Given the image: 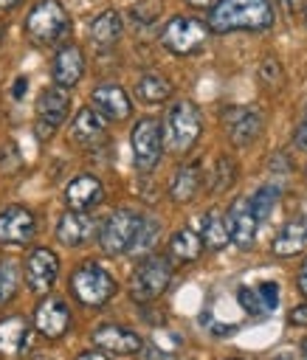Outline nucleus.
I'll use <instances>...</instances> for the list:
<instances>
[{"instance_id":"nucleus-1","label":"nucleus","mask_w":307,"mask_h":360,"mask_svg":"<svg viewBox=\"0 0 307 360\" xmlns=\"http://www.w3.org/2000/svg\"><path fill=\"white\" fill-rule=\"evenodd\" d=\"M273 25V6L268 0H217L208 14V28L228 31H265Z\"/></svg>"},{"instance_id":"nucleus-2","label":"nucleus","mask_w":307,"mask_h":360,"mask_svg":"<svg viewBox=\"0 0 307 360\" xmlns=\"http://www.w3.org/2000/svg\"><path fill=\"white\" fill-rule=\"evenodd\" d=\"M70 25V14L59 0H37L25 17V37L34 45H56Z\"/></svg>"},{"instance_id":"nucleus-3","label":"nucleus","mask_w":307,"mask_h":360,"mask_svg":"<svg viewBox=\"0 0 307 360\" xmlns=\"http://www.w3.org/2000/svg\"><path fill=\"white\" fill-rule=\"evenodd\" d=\"M200 112L192 101H175L163 118V143L175 155L189 152L200 138Z\"/></svg>"},{"instance_id":"nucleus-4","label":"nucleus","mask_w":307,"mask_h":360,"mask_svg":"<svg viewBox=\"0 0 307 360\" xmlns=\"http://www.w3.org/2000/svg\"><path fill=\"white\" fill-rule=\"evenodd\" d=\"M118 284L115 278L96 262H84L73 270L70 276V292L76 301H82L84 307H101L115 295Z\"/></svg>"},{"instance_id":"nucleus-5","label":"nucleus","mask_w":307,"mask_h":360,"mask_svg":"<svg viewBox=\"0 0 307 360\" xmlns=\"http://www.w3.org/2000/svg\"><path fill=\"white\" fill-rule=\"evenodd\" d=\"M144 225V217L130 211V208H118L113 211L101 228H99V248L110 256H121V253H130L132 245H135V236Z\"/></svg>"},{"instance_id":"nucleus-6","label":"nucleus","mask_w":307,"mask_h":360,"mask_svg":"<svg viewBox=\"0 0 307 360\" xmlns=\"http://www.w3.org/2000/svg\"><path fill=\"white\" fill-rule=\"evenodd\" d=\"M172 262L166 256H146L130 276V295L141 304L155 301L161 292H166L169 281H172Z\"/></svg>"},{"instance_id":"nucleus-7","label":"nucleus","mask_w":307,"mask_h":360,"mask_svg":"<svg viewBox=\"0 0 307 360\" xmlns=\"http://www.w3.org/2000/svg\"><path fill=\"white\" fill-rule=\"evenodd\" d=\"M208 25L197 17H186V14H175L163 31H161V45L177 56H189L194 51H200L208 39Z\"/></svg>"},{"instance_id":"nucleus-8","label":"nucleus","mask_w":307,"mask_h":360,"mask_svg":"<svg viewBox=\"0 0 307 360\" xmlns=\"http://www.w3.org/2000/svg\"><path fill=\"white\" fill-rule=\"evenodd\" d=\"M130 146H132V160L138 172H152L161 160L163 152V127L158 118H141L135 121L130 132Z\"/></svg>"},{"instance_id":"nucleus-9","label":"nucleus","mask_w":307,"mask_h":360,"mask_svg":"<svg viewBox=\"0 0 307 360\" xmlns=\"http://www.w3.org/2000/svg\"><path fill=\"white\" fill-rule=\"evenodd\" d=\"M70 112V90L51 84L37 96V138L48 141Z\"/></svg>"},{"instance_id":"nucleus-10","label":"nucleus","mask_w":307,"mask_h":360,"mask_svg":"<svg viewBox=\"0 0 307 360\" xmlns=\"http://www.w3.org/2000/svg\"><path fill=\"white\" fill-rule=\"evenodd\" d=\"M59 278V256L48 248H34L25 256V284L37 295H48Z\"/></svg>"},{"instance_id":"nucleus-11","label":"nucleus","mask_w":307,"mask_h":360,"mask_svg":"<svg viewBox=\"0 0 307 360\" xmlns=\"http://www.w3.org/2000/svg\"><path fill=\"white\" fill-rule=\"evenodd\" d=\"M223 127L234 146H251L262 135V112L256 107H228L223 110Z\"/></svg>"},{"instance_id":"nucleus-12","label":"nucleus","mask_w":307,"mask_h":360,"mask_svg":"<svg viewBox=\"0 0 307 360\" xmlns=\"http://www.w3.org/2000/svg\"><path fill=\"white\" fill-rule=\"evenodd\" d=\"M37 233V219L23 205H6L0 211V245H28Z\"/></svg>"},{"instance_id":"nucleus-13","label":"nucleus","mask_w":307,"mask_h":360,"mask_svg":"<svg viewBox=\"0 0 307 360\" xmlns=\"http://www.w3.org/2000/svg\"><path fill=\"white\" fill-rule=\"evenodd\" d=\"M34 326L45 338H62L70 329V309L56 295H42V301L34 309Z\"/></svg>"},{"instance_id":"nucleus-14","label":"nucleus","mask_w":307,"mask_h":360,"mask_svg":"<svg viewBox=\"0 0 307 360\" xmlns=\"http://www.w3.org/2000/svg\"><path fill=\"white\" fill-rule=\"evenodd\" d=\"M225 225H228V233H231V242L242 250H248L256 239V228H259V219L251 208V200L248 197H239L231 202L228 214H225Z\"/></svg>"},{"instance_id":"nucleus-15","label":"nucleus","mask_w":307,"mask_h":360,"mask_svg":"<svg viewBox=\"0 0 307 360\" xmlns=\"http://www.w3.org/2000/svg\"><path fill=\"white\" fill-rule=\"evenodd\" d=\"M93 343L110 354H138L144 349V338H138V332L118 326V323H104L93 329Z\"/></svg>"},{"instance_id":"nucleus-16","label":"nucleus","mask_w":307,"mask_h":360,"mask_svg":"<svg viewBox=\"0 0 307 360\" xmlns=\"http://www.w3.org/2000/svg\"><path fill=\"white\" fill-rule=\"evenodd\" d=\"M51 76H54V84L59 87H76L79 79L84 76V53L79 45L68 42L62 45L56 53H54V65H51Z\"/></svg>"},{"instance_id":"nucleus-17","label":"nucleus","mask_w":307,"mask_h":360,"mask_svg":"<svg viewBox=\"0 0 307 360\" xmlns=\"http://www.w3.org/2000/svg\"><path fill=\"white\" fill-rule=\"evenodd\" d=\"M104 200L101 180L96 174H76L65 186V205L68 211H90Z\"/></svg>"},{"instance_id":"nucleus-18","label":"nucleus","mask_w":307,"mask_h":360,"mask_svg":"<svg viewBox=\"0 0 307 360\" xmlns=\"http://www.w3.org/2000/svg\"><path fill=\"white\" fill-rule=\"evenodd\" d=\"M31 326L20 315H8L0 321V357L3 360H20L28 352Z\"/></svg>"},{"instance_id":"nucleus-19","label":"nucleus","mask_w":307,"mask_h":360,"mask_svg":"<svg viewBox=\"0 0 307 360\" xmlns=\"http://www.w3.org/2000/svg\"><path fill=\"white\" fill-rule=\"evenodd\" d=\"M90 101H93V107H96L107 121H124V118L132 112V101H130L127 90H124L121 84H113V82L99 84V87L93 90Z\"/></svg>"},{"instance_id":"nucleus-20","label":"nucleus","mask_w":307,"mask_h":360,"mask_svg":"<svg viewBox=\"0 0 307 360\" xmlns=\"http://www.w3.org/2000/svg\"><path fill=\"white\" fill-rule=\"evenodd\" d=\"M93 233H96V222L87 211H65L56 222V239L68 248L84 245Z\"/></svg>"},{"instance_id":"nucleus-21","label":"nucleus","mask_w":307,"mask_h":360,"mask_svg":"<svg viewBox=\"0 0 307 360\" xmlns=\"http://www.w3.org/2000/svg\"><path fill=\"white\" fill-rule=\"evenodd\" d=\"M104 129H107V118L96 107H82L70 121V138L82 146L99 143L104 138Z\"/></svg>"},{"instance_id":"nucleus-22","label":"nucleus","mask_w":307,"mask_h":360,"mask_svg":"<svg viewBox=\"0 0 307 360\" xmlns=\"http://www.w3.org/2000/svg\"><path fill=\"white\" fill-rule=\"evenodd\" d=\"M307 250V214H299L287 219L279 233L273 236V253L276 256H296Z\"/></svg>"},{"instance_id":"nucleus-23","label":"nucleus","mask_w":307,"mask_h":360,"mask_svg":"<svg viewBox=\"0 0 307 360\" xmlns=\"http://www.w3.org/2000/svg\"><path fill=\"white\" fill-rule=\"evenodd\" d=\"M121 31H124V22H121V14H118L115 8H107V11H101L99 17H93V20H90V28H87L90 39H93L99 48H113V45L118 42Z\"/></svg>"},{"instance_id":"nucleus-24","label":"nucleus","mask_w":307,"mask_h":360,"mask_svg":"<svg viewBox=\"0 0 307 360\" xmlns=\"http://www.w3.org/2000/svg\"><path fill=\"white\" fill-rule=\"evenodd\" d=\"M197 188H200V166L197 163H183L175 172L172 183H169V197L175 202H189V200H194Z\"/></svg>"},{"instance_id":"nucleus-25","label":"nucleus","mask_w":307,"mask_h":360,"mask_svg":"<svg viewBox=\"0 0 307 360\" xmlns=\"http://www.w3.org/2000/svg\"><path fill=\"white\" fill-rule=\"evenodd\" d=\"M200 239H203V248H208V250H223V248L231 242L225 217H223L220 211L211 208V211L203 214V222H200Z\"/></svg>"},{"instance_id":"nucleus-26","label":"nucleus","mask_w":307,"mask_h":360,"mask_svg":"<svg viewBox=\"0 0 307 360\" xmlns=\"http://www.w3.org/2000/svg\"><path fill=\"white\" fill-rule=\"evenodd\" d=\"M200 250H203V239L192 228H180L169 239V256L175 262H194L200 256Z\"/></svg>"},{"instance_id":"nucleus-27","label":"nucleus","mask_w":307,"mask_h":360,"mask_svg":"<svg viewBox=\"0 0 307 360\" xmlns=\"http://www.w3.org/2000/svg\"><path fill=\"white\" fill-rule=\"evenodd\" d=\"M135 96L146 104H161L172 96V84H169V79H163L158 73H144L135 82Z\"/></svg>"},{"instance_id":"nucleus-28","label":"nucleus","mask_w":307,"mask_h":360,"mask_svg":"<svg viewBox=\"0 0 307 360\" xmlns=\"http://www.w3.org/2000/svg\"><path fill=\"white\" fill-rule=\"evenodd\" d=\"M251 208H253V214H256V219L259 222H265L268 217H270V211H273V205L279 202V186H273V183H265V186H259L251 197Z\"/></svg>"},{"instance_id":"nucleus-29","label":"nucleus","mask_w":307,"mask_h":360,"mask_svg":"<svg viewBox=\"0 0 307 360\" xmlns=\"http://www.w3.org/2000/svg\"><path fill=\"white\" fill-rule=\"evenodd\" d=\"M237 180V163L228 158V155H220L217 160H214V169H211V191L214 194H220V191H225L231 183Z\"/></svg>"},{"instance_id":"nucleus-30","label":"nucleus","mask_w":307,"mask_h":360,"mask_svg":"<svg viewBox=\"0 0 307 360\" xmlns=\"http://www.w3.org/2000/svg\"><path fill=\"white\" fill-rule=\"evenodd\" d=\"M17 281H20L17 262H14L11 256H3V253H0V304H6V301L14 298Z\"/></svg>"},{"instance_id":"nucleus-31","label":"nucleus","mask_w":307,"mask_h":360,"mask_svg":"<svg viewBox=\"0 0 307 360\" xmlns=\"http://www.w3.org/2000/svg\"><path fill=\"white\" fill-rule=\"evenodd\" d=\"M237 301H239V307H242L248 315H268V309H265V304H262L256 287H239V290H237Z\"/></svg>"},{"instance_id":"nucleus-32","label":"nucleus","mask_w":307,"mask_h":360,"mask_svg":"<svg viewBox=\"0 0 307 360\" xmlns=\"http://www.w3.org/2000/svg\"><path fill=\"white\" fill-rule=\"evenodd\" d=\"M256 290H259V298H262L265 309L273 312L279 307V284L276 281H262V284H256Z\"/></svg>"},{"instance_id":"nucleus-33","label":"nucleus","mask_w":307,"mask_h":360,"mask_svg":"<svg viewBox=\"0 0 307 360\" xmlns=\"http://www.w3.org/2000/svg\"><path fill=\"white\" fill-rule=\"evenodd\" d=\"M293 143H296L299 149H307V107H304V112H301V121H299V127H296Z\"/></svg>"},{"instance_id":"nucleus-34","label":"nucleus","mask_w":307,"mask_h":360,"mask_svg":"<svg viewBox=\"0 0 307 360\" xmlns=\"http://www.w3.org/2000/svg\"><path fill=\"white\" fill-rule=\"evenodd\" d=\"M287 321H290L293 326H307V304H296V307L290 309Z\"/></svg>"},{"instance_id":"nucleus-35","label":"nucleus","mask_w":307,"mask_h":360,"mask_svg":"<svg viewBox=\"0 0 307 360\" xmlns=\"http://www.w3.org/2000/svg\"><path fill=\"white\" fill-rule=\"evenodd\" d=\"M284 6L287 14H296V11H304L307 8V0H279Z\"/></svg>"},{"instance_id":"nucleus-36","label":"nucleus","mask_w":307,"mask_h":360,"mask_svg":"<svg viewBox=\"0 0 307 360\" xmlns=\"http://www.w3.org/2000/svg\"><path fill=\"white\" fill-rule=\"evenodd\" d=\"M141 352H144V360H169V354L158 352V346H144Z\"/></svg>"},{"instance_id":"nucleus-37","label":"nucleus","mask_w":307,"mask_h":360,"mask_svg":"<svg viewBox=\"0 0 307 360\" xmlns=\"http://www.w3.org/2000/svg\"><path fill=\"white\" fill-rule=\"evenodd\" d=\"M296 284H299V290H301L304 298H307V259L301 262V270H299V276H296Z\"/></svg>"},{"instance_id":"nucleus-38","label":"nucleus","mask_w":307,"mask_h":360,"mask_svg":"<svg viewBox=\"0 0 307 360\" xmlns=\"http://www.w3.org/2000/svg\"><path fill=\"white\" fill-rule=\"evenodd\" d=\"M76 360H107L101 352H82V354H76Z\"/></svg>"},{"instance_id":"nucleus-39","label":"nucleus","mask_w":307,"mask_h":360,"mask_svg":"<svg viewBox=\"0 0 307 360\" xmlns=\"http://www.w3.org/2000/svg\"><path fill=\"white\" fill-rule=\"evenodd\" d=\"M189 6H197V8H206V6H214V0H186Z\"/></svg>"},{"instance_id":"nucleus-40","label":"nucleus","mask_w":307,"mask_h":360,"mask_svg":"<svg viewBox=\"0 0 307 360\" xmlns=\"http://www.w3.org/2000/svg\"><path fill=\"white\" fill-rule=\"evenodd\" d=\"M20 0H0V8H14Z\"/></svg>"},{"instance_id":"nucleus-41","label":"nucleus","mask_w":307,"mask_h":360,"mask_svg":"<svg viewBox=\"0 0 307 360\" xmlns=\"http://www.w3.org/2000/svg\"><path fill=\"white\" fill-rule=\"evenodd\" d=\"M301 360H307V338L301 340Z\"/></svg>"},{"instance_id":"nucleus-42","label":"nucleus","mask_w":307,"mask_h":360,"mask_svg":"<svg viewBox=\"0 0 307 360\" xmlns=\"http://www.w3.org/2000/svg\"><path fill=\"white\" fill-rule=\"evenodd\" d=\"M3 34H6V31H3V25H0V42H3Z\"/></svg>"},{"instance_id":"nucleus-43","label":"nucleus","mask_w":307,"mask_h":360,"mask_svg":"<svg viewBox=\"0 0 307 360\" xmlns=\"http://www.w3.org/2000/svg\"><path fill=\"white\" fill-rule=\"evenodd\" d=\"M228 360H242V357H228Z\"/></svg>"},{"instance_id":"nucleus-44","label":"nucleus","mask_w":307,"mask_h":360,"mask_svg":"<svg viewBox=\"0 0 307 360\" xmlns=\"http://www.w3.org/2000/svg\"><path fill=\"white\" fill-rule=\"evenodd\" d=\"M304 17H307V8H304Z\"/></svg>"}]
</instances>
